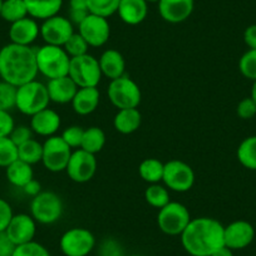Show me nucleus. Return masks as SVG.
I'll use <instances>...</instances> for the list:
<instances>
[{"instance_id": "f704fd0d", "label": "nucleus", "mask_w": 256, "mask_h": 256, "mask_svg": "<svg viewBox=\"0 0 256 256\" xmlns=\"http://www.w3.org/2000/svg\"><path fill=\"white\" fill-rule=\"evenodd\" d=\"M241 74L250 80H256V49H248L238 60Z\"/></svg>"}, {"instance_id": "0eeeda50", "label": "nucleus", "mask_w": 256, "mask_h": 256, "mask_svg": "<svg viewBox=\"0 0 256 256\" xmlns=\"http://www.w3.org/2000/svg\"><path fill=\"white\" fill-rule=\"evenodd\" d=\"M30 215L42 225H52L63 215L62 198L53 191H42L30 204Z\"/></svg>"}, {"instance_id": "c85d7f7f", "label": "nucleus", "mask_w": 256, "mask_h": 256, "mask_svg": "<svg viewBox=\"0 0 256 256\" xmlns=\"http://www.w3.org/2000/svg\"><path fill=\"white\" fill-rule=\"evenodd\" d=\"M236 156L245 168L256 171V136L246 137L238 144Z\"/></svg>"}, {"instance_id": "79ce46f5", "label": "nucleus", "mask_w": 256, "mask_h": 256, "mask_svg": "<svg viewBox=\"0 0 256 256\" xmlns=\"http://www.w3.org/2000/svg\"><path fill=\"white\" fill-rule=\"evenodd\" d=\"M16 127L13 117L8 110H0V137H9Z\"/></svg>"}, {"instance_id": "a211bd4d", "label": "nucleus", "mask_w": 256, "mask_h": 256, "mask_svg": "<svg viewBox=\"0 0 256 256\" xmlns=\"http://www.w3.org/2000/svg\"><path fill=\"white\" fill-rule=\"evenodd\" d=\"M39 36H40V26H38L36 19L30 16H26L10 24V28H9L10 43L18 44V46H30V44L34 43Z\"/></svg>"}, {"instance_id": "8fccbe9b", "label": "nucleus", "mask_w": 256, "mask_h": 256, "mask_svg": "<svg viewBox=\"0 0 256 256\" xmlns=\"http://www.w3.org/2000/svg\"><path fill=\"white\" fill-rule=\"evenodd\" d=\"M251 98H252L254 102L256 103V80H254L252 83V87H251Z\"/></svg>"}, {"instance_id": "3c124183", "label": "nucleus", "mask_w": 256, "mask_h": 256, "mask_svg": "<svg viewBox=\"0 0 256 256\" xmlns=\"http://www.w3.org/2000/svg\"><path fill=\"white\" fill-rule=\"evenodd\" d=\"M147 3H158L160 0H146Z\"/></svg>"}, {"instance_id": "4c0bfd02", "label": "nucleus", "mask_w": 256, "mask_h": 256, "mask_svg": "<svg viewBox=\"0 0 256 256\" xmlns=\"http://www.w3.org/2000/svg\"><path fill=\"white\" fill-rule=\"evenodd\" d=\"M13 256H50V252L46 246L33 240L30 242L16 246Z\"/></svg>"}, {"instance_id": "5701e85b", "label": "nucleus", "mask_w": 256, "mask_h": 256, "mask_svg": "<svg viewBox=\"0 0 256 256\" xmlns=\"http://www.w3.org/2000/svg\"><path fill=\"white\" fill-rule=\"evenodd\" d=\"M100 93L97 87L78 88L72 100V108L77 114L88 116L98 108Z\"/></svg>"}, {"instance_id": "9d476101", "label": "nucleus", "mask_w": 256, "mask_h": 256, "mask_svg": "<svg viewBox=\"0 0 256 256\" xmlns=\"http://www.w3.org/2000/svg\"><path fill=\"white\" fill-rule=\"evenodd\" d=\"M59 246L66 256H88L94 248L96 238L87 228H73L62 235Z\"/></svg>"}, {"instance_id": "c9c22d12", "label": "nucleus", "mask_w": 256, "mask_h": 256, "mask_svg": "<svg viewBox=\"0 0 256 256\" xmlns=\"http://www.w3.org/2000/svg\"><path fill=\"white\" fill-rule=\"evenodd\" d=\"M16 87L6 82L0 80V110H10L16 108Z\"/></svg>"}, {"instance_id": "7c9ffc66", "label": "nucleus", "mask_w": 256, "mask_h": 256, "mask_svg": "<svg viewBox=\"0 0 256 256\" xmlns=\"http://www.w3.org/2000/svg\"><path fill=\"white\" fill-rule=\"evenodd\" d=\"M42 157H43V144L36 140L30 138L18 146V158L32 166L42 162Z\"/></svg>"}, {"instance_id": "4be33fe9", "label": "nucleus", "mask_w": 256, "mask_h": 256, "mask_svg": "<svg viewBox=\"0 0 256 256\" xmlns=\"http://www.w3.org/2000/svg\"><path fill=\"white\" fill-rule=\"evenodd\" d=\"M102 76L113 80L124 76L126 60L122 53L116 49H107L98 59Z\"/></svg>"}, {"instance_id": "09e8293b", "label": "nucleus", "mask_w": 256, "mask_h": 256, "mask_svg": "<svg viewBox=\"0 0 256 256\" xmlns=\"http://www.w3.org/2000/svg\"><path fill=\"white\" fill-rule=\"evenodd\" d=\"M211 256H234V252L231 248H228V246H222V248H220L218 250H216Z\"/></svg>"}, {"instance_id": "e433bc0d", "label": "nucleus", "mask_w": 256, "mask_h": 256, "mask_svg": "<svg viewBox=\"0 0 256 256\" xmlns=\"http://www.w3.org/2000/svg\"><path fill=\"white\" fill-rule=\"evenodd\" d=\"M63 48L70 58H74V56H80L87 54L90 46H88L87 42L84 40V38L80 33H74L68 39L67 43L64 44Z\"/></svg>"}, {"instance_id": "a19ab883", "label": "nucleus", "mask_w": 256, "mask_h": 256, "mask_svg": "<svg viewBox=\"0 0 256 256\" xmlns=\"http://www.w3.org/2000/svg\"><path fill=\"white\" fill-rule=\"evenodd\" d=\"M33 134L34 132L32 131L30 126H29V127L28 126H16L13 131H12L9 138H10L16 146H20L22 144L33 138Z\"/></svg>"}, {"instance_id": "1a4fd4ad", "label": "nucleus", "mask_w": 256, "mask_h": 256, "mask_svg": "<svg viewBox=\"0 0 256 256\" xmlns=\"http://www.w3.org/2000/svg\"><path fill=\"white\" fill-rule=\"evenodd\" d=\"M162 182L171 191L187 192L195 184V172L186 162L171 160L164 164Z\"/></svg>"}, {"instance_id": "58836bf2", "label": "nucleus", "mask_w": 256, "mask_h": 256, "mask_svg": "<svg viewBox=\"0 0 256 256\" xmlns=\"http://www.w3.org/2000/svg\"><path fill=\"white\" fill-rule=\"evenodd\" d=\"M83 134H84V130L80 126H70V127L66 128L62 134V138L70 148H80V144H82V138Z\"/></svg>"}, {"instance_id": "2eb2a0df", "label": "nucleus", "mask_w": 256, "mask_h": 256, "mask_svg": "<svg viewBox=\"0 0 256 256\" xmlns=\"http://www.w3.org/2000/svg\"><path fill=\"white\" fill-rule=\"evenodd\" d=\"M255 238V228L248 221L238 220L224 228L225 246L231 250H241L250 245Z\"/></svg>"}, {"instance_id": "dca6fc26", "label": "nucleus", "mask_w": 256, "mask_h": 256, "mask_svg": "<svg viewBox=\"0 0 256 256\" xmlns=\"http://www.w3.org/2000/svg\"><path fill=\"white\" fill-rule=\"evenodd\" d=\"M6 232L16 246L30 242L36 234V221L28 214H18L13 216Z\"/></svg>"}, {"instance_id": "39448f33", "label": "nucleus", "mask_w": 256, "mask_h": 256, "mask_svg": "<svg viewBox=\"0 0 256 256\" xmlns=\"http://www.w3.org/2000/svg\"><path fill=\"white\" fill-rule=\"evenodd\" d=\"M108 100L118 110L137 108L141 103L142 93L138 84L128 76L113 80L107 90Z\"/></svg>"}, {"instance_id": "bb28decb", "label": "nucleus", "mask_w": 256, "mask_h": 256, "mask_svg": "<svg viewBox=\"0 0 256 256\" xmlns=\"http://www.w3.org/2000/svg\"><path fill=\"white\" fill-rule=\"evenodd\" d=\"M106 144V134L102 128L90 127L84 130L80 148L90 152L92 154H97L103 150Z\"/></svg>"}, {"instance_id": "f3484780", "label": "nucleus", "mask_w": 256, "mask_h": 256, "mask_svg": "<svg viewBox=\"0 0 256 256\" xmlns=\"http://www.w3.org/2000/svg\"><path fill=\"white\" fill-rule=\"evenodd\" d=\"M195 8V0H160L158 13L164 22L178 24L187 20Z\"/></svg>"}, {"instance_id": "2f4dec72", "label": "nucleus", "mask_w": 256, "mask_h": 256, "mask_svg": "<svg viewBox=\"0 0 256 256\" xmlns=\"http://www.w3.org/2000/svg\"><path fill=\"white\" fill-rule=\"evenodd\" d=\"M144 200L154 208H162L170 202V192L166 186L160 184H152L144 191Z\"/></svg>"}, {"instance_id": "72a5a7b5", "label": "nucleus", "mask_w": 256, "mask_h": 256, "mask_svg": "<svg viewBox=\"0 0 256 256\" xmlns=\"http://www.w3.org/2000/svg\"><path fill=\"white\" fill-rule=\"evenodd\" d=\"M18 160V146L9 137H0V167H6Z\"/></svg>"}, {"instance_id": "4468645a", "label": "nucleus", "mask_w": 256, "mask_h": 256, "mask_svg": "<svg viewBox=\"0 0 256 256\" xmlns=\"http://www.w3.org/2000/svg\"><path fill=\"white\" fill-rule=\"evenodd\" d=\"M78 33L84 38L90 46H104L110 36V26L107 18L88 14L87 18L78 26Z\"/></svg>"}, {"instance_id": "49530a36", "label": "nucleus", "mask_w": 256, "mask_h": 256, "mask_svg": "<svg viewBox=\"0 0 256 256\" xmlns=\"http://www.w3.org/2000/svg\"><path fill=\"white\" fill-rule=\"evenodd\" d=\"M23 191L26 192L28 196H32V198H34V196H36L38 194H40V192H42L40 182L36 181V178H33L32 181H29L28 184H26V186L23 187Z\"/></svg>"}, {"instance_id": "864d4df0", "label": "nucleus", "mask_w": 256, "mask_h": 256, "mask_svg": "<svg viewBox=\"0 0 256 256\" xmlns=\"http://www.w3.org/2000/svg\"><path fill=\"white\" fill-rule=\"evenodd\" d=\"M131 256H142V255H131Z\"/></svg>"}, {"instance_id": "de8ad7c7", "label": "nucleus", "mask_w": 256, "mask_h": 256, "mask_svg": "<svg viewBox=\"0 0 256 256\" xmlns=\"http://www.w3.org/2000/svg\"><path fill=\"white\" fill-rule=\"evenodd\" d=\"M70 10L88 12V0H70Z\"/></svg>"}, {"instance_id": "393cba45", "label": "nucleus", "mask_w": 256, "mask_h": 256, "mask_svg": "<svg viewBox=\"0 0 256 256\" xmlns=\"http://www.w3.org/2000/svg\"><path fill=\"white\" fill-rule=\"evenodd\" d=\"M142 123V114L137 108L118 110L113 118L116 131L122 134H131L136 132Z\"/></svg>"}, {"instance_id": "37998d69", "label": "nucleus", "mask_w": 256, "mask_h": 256, "mask_svg": "<svg viewBox=\"0 0 256 256\" xmlns=\"http://www.w3.org/2000/svg\"><path fill=\"white\" fill-rule=\"evenodd\" d=\"M13 216V208L9 205L8 201L0 198V232L6 230Z\"/></svg>"}, {"instance_id": "c756f323", "label": "nucleus", "mask_w": 256, "mask_h": 256, "mask_svg": "<svg viewBox=\"0 0 256 256\" xmlns=\"http://www.w3.org/2000/svg\"><path fill=\"white\" fill-rule=\"evenodd\" d=\"M26 16H29L24 0H4L2 12H0V18L13 24Z\"/></svg>"}, {"instance_id": "6e6552de", "label": "nucleus", "mask_w": 256, "mask_h": 256, "mask_svg": "<svg viewBox=\"0 0 256 256\" xmlns=\"http://www.w3.org/2000/svg\"><path fill=\"white\" fill-rule=\"evenodd\" d=\"M191 221L190 211L184 204L170 201L166 206L158 210L157 225L164 234L168 236H178L184 232Z\"/></svg>"}, {"instance_id": "ea45409f", "label": "nucleus", "mask_w": 256, "mask_h": 256, "mask_svg": "<svg viewBox=\"0 0 256 256\" xmlns=\"http://www.w3.org/2000/svg\"><path fill=\"white\" fill-rule=\"evenodd\" d=\"M236 113L241 120H251L256 116V103L251 97L244 98L238 102V107H236Z\"/></svg>"}, {"instance_id": "f257e3e1", "label": "nucleus", "mask_w": 256, "mask_h": 256, "mask_svg": "<svg viewBox=\"0 0 256 256\" xmlns=\"http://www.w3.org/2000/svg\"><path fill=\"white\" fill-rule=\"evenodd\" d=\"M225 226L212 218H191L181 234V244L191 256H211L216 250L225 246Z\"/></svg>"}, {"instance_id": "423d86ee", "label": "nucleus", "mask_w": 256, "mask_h": 256, "mask_svg": "<svg viewBox=\"0 0 256 256\" xmlns=\"http://www.w3.org/2000/svg\"><path fill=\"white\" fill-rule=\"evenodd\" d=\"M68 76L72 78L78 88L98 87L103 77L98 59L88 53L84 56L70 58Z\"/></svg>"}, {"instance_id": "a878e982", "label": "nucleus", "mask_w": 256, "mask_h": 256, "mask_svg": "<svg viewBox=\"0 0 256 256\" xmlns=\"http://www.w3.org/2000/svg\"><path fill=\"white\" fill-rule=\"evenodd\" d=\"M6 178L13 186L23 188L29 181L34 178L32 164H26L19 158L16 160L13 164L6 167Z\"/></svg>"}, {"instance_id": "9b49d317", "label": "nucleus", "mask_w": 256, "mask_h": 256, "mask_svg": "<svg viewBox=\"0 0 256 256\" xmlns=\"http://www.w3.org/2000/svg\"><path fill=\"white\" fill-rule=\"evenodd\" d=\"M72 152V148L60 136L48 137L43 144L42 164L50 172L66 171Z\"/></svg>"}, {"instance_id": "c03bdc74", "label": "nucleus", "mask_w": 256, "mask_h": 256, "mask_svg": "<svg viewBox=\"0 0 256 256\" xmlns=\"http://www.w3.org/2000/svg\"><path fill=\"white\" fill-rule=\"evenodd\" d=\"M16 245L10 240L6 231L0 232V256H13Z\"/></svg>"}, {"instance_id": "b1692460", "label": "nucleus", "mask_w": 256, "mask_h": 256, "mask_svg": "<svg viewBox=\"0 0 256 256\" xmlns=\"http://www.w3.org/2000/svg\"><path fill=\"white\" fill-rule=\"evenodd\" d=\"M28 16L33 19L46 20L60 12L63 0H24Z\"/></svg>"}, {"instance_id": "473e14b6", "label": "nucleus", "mask_w": 256, "mask_h": 256, "mask_svg": "<svg viewBox=\"0 0 256 256\" xmlns=\"http://www.w3.org/2000/svg\"><path fill=\"white\" fill-rule=\"evenodd\" d=\"M120 0H88V12L94 16L110 18L117 13Z\"/></svg>"}, {"instance_id": "f8f14e48", "label": "nucleus", "mask_w": 256, "mask_h": 256, "mask_svg": "<svg viewBox=\"0 0 256 256\" xmlns=\"http://www.w3.org/2000/svg\"><path fill=\"white\" fill-rule=\"evenodd\" d=\"M66 171L68 177L77 184H86L90 181L97 172L96 154H90L82 148L76 150L72 152Z\"/></svg>"}, {"instance_id": "a18cd8bd", "label": "nucleus", "mask_w": 256, "mask_h": 256, "mask_svg": "<svg viewBox=\"0 0 256 256\" xmlns=\"http://www.w3.org/2000/svg\"><path fill=\"white\" fill-rule=\"evenodd\" d=\"M244 42L248 49H256V24L248 26L244 32Z\"/></svg>"}, {"instance_id": "aec40b11", "label": "nucleus", "mask_w": 256, "mask_h": 256, "mask_svg": "<svg viewBox=\"0 0 256 256\" xmlns=\"http://www.w3.org/2000/svg\"><path fill=\"white\" fill-rule=\"evenodd\" d=\"M46 90H48L50 102L67 104V103H72L78 90V86L73 82L70 76H64V77L49 80L46 83Z\"/></svg>"}, {"instance_id": "20e7f679", "label": "nucleus", "mask_w": 256, "mask_h": 256, "mask_svg": "<svg viewBox=\"0 0 256 256\" xmlns=\"http://www.w3.org/2000/svg\"><path fill=\"white\" fill-rule=\"evenodd\" d=\"M50 103L46 84L34 80L23 86L16 87V108L26 116H34L36 113L48 108Z\"/></svg>"}, {"instance_id": "6ab92c4d", "label": "nucleus", "mask_w": 256, "mask_h": 256, "mask_svg": "<svg viewBox=\"0 0 256 256\" xmlns=\"http://www.w3.org/2000/svg\"><path fill=\"white\" fill-rule=\"evenodd\" d=\"M60 116L50 108H46V110L32 116L30 118L32 131L42 137L56 136V134L60 128Z\"/></svg>"}, {"instance_id": "ddd939ff", "label": "nucleus", "mask_w": 256, "mask_h": 256, "mask_svg": "<svg viewBox=\"0 0 256 256\" xmlns=\"http://www.w3.org/2000/svg\"><path fill=\"white\" fill-rule=\"evenodd\" d=\"M74 34L72 22L66 16H54L43 20L40 26V36L46 44L63 46Z\"/></svg>"}, {"instance_id": "412c9836", "label": "nucleus", "mask_w": 256, "mask_h": 256, "mask_svg": "<svg viewBox=\"0 0 256 256\" xmlns=\"http://www.w3.org/2000/svg\"><path fill=\"white\" fill-rule=\"evenodd\" d=\"M117 13L123 23L138 26L147 18L148 3L146 0H120Z\"/></svg>"}, {"instance_id": "f03ea898", "label": "nucleus", "mask_w": 256, "mask_h": 256, "mask_svg": "<svg viewBox=\"0 0 256 256\" xmlns=\"http://www.w3.org/2000/svg\"><path fill=\"white\" fill-rule=\"evenodd\" d=\"M36 50L32 46L9 43L0 49V78L19 87L36 80Z\"/></svg>"}, {"instance_id": "cd10ccee", "label": "nucleus", "mask_w": 256, "mask_h": 256, "mask_svg": "<svg viewBox=\"0 0 256 256\" xmlns=\"http://www.w3.org/2000/svg\"><path fill=\"white\" fill-rule=\"evenodd\" d=\"M164 164L157 158H146L141 162L138 167V174L141 178L147 184H160L164 177Z\"/></svg>"}, {"instance_id": "603ef678", "label": "nucleus", "mask_w": 256, "mask_h": 256, "mask_svg": "<svg viewBox=\"0 0 256 256\" xmlns=\"http://www.w3.org/2000/svg\"><path fill=\"white\" fill-rule=\"evenodd\" d=\"M3 2L4 0H0V12H2V6H3Z\"/></svg>"}, {"instance_id": "7ed1b4c3", "label": "nucleus", "mask_w": 256, "mask_h": 256, "mask_svg": "<svg viewBox=\"0 0 256 256\" xmlns=\"http://www.w3.org/2000/svg\"><path fill=\"white\" fill-rule=\"evenodd\" d=\"M36 50L38 72L48 78V80L68 76L70 56L63 46L46 44Z\"/></svg>"}]
</instances>
